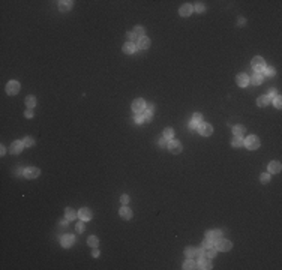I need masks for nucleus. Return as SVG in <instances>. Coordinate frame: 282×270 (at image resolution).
<instances>
[{"mask_svg": "<svg viewBox=\"0 0 282 270\" xmlns=\"http://www.w3.org/2000/svg\"><path fill=\"white\" fill-rule=\"evenodd\" d=\"M281 171V164L279 162H270L269 164V173H279Z\"/></svg>", "mask_w": 282, "mask_h": 270, "instance_id": "b1692460", "label": "nucleus"}, {"mask_svg": "<svg viewBox=\"0 0 282 270\" xmlns=\"http://www.w3.org/2000/svg\"><path fill=\"white\" fill-rule=\"evenodd\" d=\"M260 180H261V183H269V180H270V174L269 173H263L260 176Z\"/></svg>", "mask_w": 282, "mask_h": 270, "instance_id": "e433bc0d", "label": "nucleus"}, {"mask_svg": "<svg viewBox=\"0 0 282 270\" xmlns=\"http://www.w3.org/2000/svg\"><path fill=\"white\" fill-rule=\"evenodd\" d=\"M39 168H36V167H29V168H26L24 171H23V174H24V177H27V179H36L39 176Z\"/></svg>", "mask_w": 282, "mask_h": 270, "instance_id": "9d476101", "label": "nucleus"}, {"mask_svg": "<svg viewBox=\"0 0 282 270\" xmlns=\"http://www.w3.org/2000/svg\"><path fill=\"white\" fill-rule=\"evenodd\" d=\"M26 117H27V119H32V117H33V111H32V108H29V110L26 111Z\"/></svg>", "mask_w": 282, "mask_h": 270, "instance_id": "a18cd8bd", "label": "nucleus"}, {"mask_svg": "<svg viewBox=\"0 0 282 270\" xmlns=\"http://www.w3.org/2000/svg\"><path fill=\"white\" fill-rule=\"evenodd\" d=\"M168 150L174 155L180 153V152H182V143L177 141V140H171V141L168 143Z\"/></svg>", "mask_w": 282, "mask_h": 270, "instance_id": "6e6552de", "label": "nucleus"}, {"mask_svg": "<svg viewBox=\"0 0 282 270\" xmlns=\"http://www.w3.org/2000/svg\"><path fill=\"white\" fill-rule=\"evenodd\" d=\"M75 230H77L78 233H83L84 231V224H83V222H78L77 227H75Z\"/></svg>", "mask_w": 282, "mask_h": 270, "instance_id": "ea45409f", "label": "nucleus"}, {"mask_svg": "<svg viewBox=\"0 0 282 270\" xmlns=\"http://www.w3.org/2000/svg\"><path fill=\"white\" fill-rule=\"evenodd\" d=\"M134 35H135V38H143L144 36V27H141V26H135V29H134V32H132Z\"/></svg>", "mask_w": 282, "mask_h": 270, "instance_id": "a878e982", "label": "nucleus"}, {"mask_svg": "<svg viewBox=\"0 0 282 270\" xmlns=\"http://www.w3.org/2000/svg\"><path fill=\"white\" fill-rule=\"evenodd\" d=\"M179 14H180L182 17H189V15L192 14V6H191L189 3L182 5V6H180V9H179Z\"/></svg>", "mask_w": 282, "mask_h": 270, "instance_id": "4468645a", "label": "nucleus"}, {"mask_svg": "<svg viewBox=\"0 0 282 270\" xmlns=\"http://www.w3.org/2000/svg\"><path fill=\"white\" fill-rule=\"evenodd\" d=\"M252 68L255 72H263V69L266 68V62H264L263 57H260V56H257V57L252 59Z\"/></svg>", "mask_w": 282, "mask_h": 270, "instance_id": "7ed1b4c3", "label": "nucleus"}, {"mask_svg": "<svg viewBox=\"0 0 282 270\" xmlns=\"http://www.w3.org/2000/svg\"><path fill=\"white\" fill-rule=\"evenodd\" d=\"M24 147H26L24 143H21V141H14L9 147V152L11 153H14V155H18V153H21V150H23Z\"/></svg>", "mask_w": 282, "mask_h": 270, "instance_id": "9b49d317", "label": "nucleus"}, {"mask_svg": "<svg viewBox=\"0 0 282 270\" xmlns=\"http://www.w3.org/2000/svg\"><path fill=\"white\" fill-rule=\"evenodd\" d=\"M204 5H203V3H197V5H195V11H197V12H200V14H201V12H204Z\"/></svg>", "mask_w": 282, "mask_h": 270, "instance_id": "58836bf2", "label": "nucleus"}, {"mask_svg": "<svg viewBox=\"0 0 282 270\" xmlns=\"http://www.w3.org/2000/svg\"><path fill=\"white\" fill-rule=\"evenodd\" d=\"M216 243V251H222V252H225V251H230L231 249V242L230 240H224L222 237L219 239V240H216L215 242Z\"/></svg>", "mask_w": 282, "mask_h": 270, "instance_id": "20e7f679", "label": "nucleus"}, {"mask_svg": "<svg viewBox=\"0 0 282 270\" xmlns=\"http://www.w3.org/2000/svg\"><path fill=\"white\" fill-rule=\"evenodd\" d=\"M74 242H75V237H74L72 234H66V236H63V237H62L60 243H62V246H63V248H71V246L74 245Z\"/></svg>", "mask_w": 282, "mask_h": 270, "instance_id": "f8f14e48", "label": "nucleus"}, {"mask_svg": "<svg viewBox=\"0 0 282 270\" xmlns=\"http://www.w3.org/2000/svg\"><path fill=\"white\" fill-rule=\"evenodd\" d=\"M198 132H200V135H203V137H209V135H212V132H213V126L209 125V123H201V125L198 126Z\"/></svg>", "mask_w": 282, "mask_h": 270, "instance_id": "0eeeda50", "label": "nucleus"}, {"mask_svg": "<svg viewBox=\"0 0 282 270\" xmlns=\"http://www.w3.org/2000/svg\"><path fill=\"white\" fill-rule=\"evenodd\" d=\"M119 215H120V218H123V219H131V218H132V210H131L129 207H122L120 212H119Z\"/></svg>", "mask_w": 282, "mask_h": 270, "instance_id": "4be33fe9", "label": "nucleus"}, {"mask_svg": "<svg viewBox=\"0 0 282 270\" xmlns=\"http://www.w3.org/2000/svg\"><path fill=\"white\" fill-rule=\"evenodd\" d=\"M231 144H233V147H236V149L242 147V146H243V138H242V137H234L233 141H231Z\"/></svg>", "mask_w": 282, "mask_h": 270, "instance_id": "bb28decb", "label": "nucleus"}, {"mask_svg": "<svg viewBox=\"0 0 282 270\" xmlns=\"http://www.w3.org/2000/svg\"><path fill=\"white\" fill-rule=\"evenodd\" d=\"M201 255H204L207 258H213L215 255H216V246L213 245V242L207 240L203 243V246H201Z\"/></svg>", "mask_w": 282, "mask_h": 270, "instance_id": "f257e3e1", "label": "nucleus"}, {"mask_svg": "<svg viewBox=\"0 0 282 270\" xmlns=\"http://www.w3.org/2000/svg\"><path fill=\"white\" fill-rule=\"evenodd\" d=\"M276 96V92L275 90H270V93H269V98H275Z\"/></svg>", "mask_w": 282, "mask_h": 270, "instance_id": "de8ad7c7", "label": "nucleus"}, {"mask_svg": "<svg viewBox=\"0 0 282 270\" xmlns=\"http://www.w3.org/2000/svg\"><path fill=\"white\" fill-rule=\"evenodd\" d=\"M87 245H89V246H92V248H98L99 240H98L96 236H90V237L87 239Z\"/></svg>", "mask_w": 282, "mask_h": 270, "instance_id": "cd10ccee", "label": "nucleus"}, {"mask_svg": "<svg viewBox=\"0 0 282 270\" xmlns=\"http://www.w3.org/2000/svg\"><path fill=\"white\" fill-rule=\"evenodd\" d=\"M263 74H260V72H255V74H252L251 77H249V81L252 83V84H255V86H258V84H261L263 83Z\"/></svg>", "mask_w": 282, "mask_h": 270, "instance_id": "f3484780", "label": "nucleus"}, {"mask_svg": "<svg viewBox=\"0 0 282 270\" xmlns=\"http://www.w3.org/2000/svg\"><path fill=\"white\" fill-rule=\"evenodd\" d=\"M149 47H150V39L147 38V36H143V38L138 39V42H137V48L147 50Z\"/></svg>", "mask_w": 282, "mask_h": 270, "instance_id": "ddd939ff", "label": "nucleus"}, {"mask_svg": "<svg viewBox=\"0 0 282 270\" xmlns=\"http://www.w3.org/2000/svg\"><path fill=\"white\" fill-rule=\"evenodd\" d=\"M243 144L249 149V150H257L260 147V138L257 135H249L246 140L243 141Z\"/></svg>", "mask_w": 282, "mask_h": 270, "instance_id": "f03ea898", "label": "nucleus"}, {"mask_svg": "<svg viewBox=\"0 0 282 270\" xmlns=\"http://www.w3.org/2000/svg\"><path fill=\"white\" fill-rule=\"evenodd\" d=\"M78 216H80V219H81L83 222L90 221V219H92V212H90L89 209H86V207H84V209H81V210L78 212Z\"/></svg>", "mask_w": 282, "mask_h": 270, "instance_id": "2eb2a0df", "label": "nucleus"}, {"mask_svg": "<svg viewBox=\"0 0 282 270\" xmlns=\"http://www.w3.org/2000/svg\"><path fill=\"white\" fill-rule=\"evenodd\" d=\"M23 143H24V146H26V147H32V146L35 144V141H33V140H32L30 137L24 138V140H23Z\"/></svg>", "mask_w": 282, "mask_h": 270, "instance_id": "4c0bfd02", "label": "nucleus"}, {"mask_svg": "<svg viewBox=\"0 0 282 270\" xmlns=\"http://www.w3.org/2000/svg\"><path fill=\"white\" fill-rule=\"evenodd\" d=\"M120 201L123 202V204L129 202V195H122V197H120Z\"/></svg>", "mask_w": 282, "mask_h": 270, "instance_id": "79ce46f5", "label": "nucleus"}, {"mask_svg": "<svg viewBox=\"0 0 282 270\" xmlns=\"http://www.w3.org/2000/svg\"><path fill=\"white\" fill-rule=\"evenodd\" d=\"M257 104H258V107H267L269 104H270V98L267 96V95L260 96L258 99H257Z\"/></svg>", "mask_w": 282, "mask_h": 270, "instance_id": "5701e85b", "label": "nucleus"}, {"mask_svg": "<svg viewBox=\"0 0 282 270\" xmlns=\"http://www.w3.org/2000/svg\"><path fill=\"white\" fill-rule=\"evenodd\" d=\"M263 75H267V77H273L275 75V69L272 66H266L263 69Z\"/></svg>", "mask_w": 282, "mask_h": 270, "instance_id": "72a5a7b5", "label": "nucleus"}, {"mask_svg": "<svg viewBox=\"0 0 282 270\" xmlns=\"http://www.w3.org/2000/svg\"><path fill=\"white\" fill-rule=\"evenodd\" d=\"M137 50V45L135 44H132V42H126L125 45H123V53L125 54H134Z\"/></svg>", "mask_w": 282, "mask_h": 270, "instance_id": "aec40b11", "label": "nucleus"}, {"mask_svg": "<svg viewBox=\"0 0 282 270\" xmlns=\"http://www.w3.org/2000/svg\"><path fill=\"white\" fill-rule=\"evenodd\" d=\"M192 123H195L197 126H200L203 123V116L200 114V113H195L194 117H192Z\"/></svg>", "mask_w": 282, "mask_h": 270, "instance_id": "7c9ffc66", "label": "nucleus"}, {"mask_svg": "<svg viewBox=\"0 0 282 270\" xmlns=\"http://www.w3.org/2000/svg\"><path fill=\"white\" fill-rule=\"evenodd\" d=\"M126 38L129 39V41H128V42H132V39L135 38V35H134V33H132V32H131V33H129V32H128V33H126Z\"/></svg>", "mask_w": 282, "mask_h": 270, "instance_id": "c03bdc74", "label": "nucleus"}, {"mask_svg": "<svg viewBox=\"0 0 282 270\" xmlns=\"http://www.w3.org/2000/svg\"><path fill=\"white\" fill-rule=\"evenodd\" d=\"M201 254V251L200 249H195V248H186L185 249V255L188 257V258H194V257H197V255H200Z\"/></svg>", "mask_w": 282, "mask_h": 270, "instance_id": "412c9836", "label": "nucleus"}, {"mask_svg": "<svg viewBox=\"0 0 282 270\" xmlns=\"http://www.w3.org/2000/svg\"><path fill=\"white\" fill-rule=\"evenodd\" d=\"M173 135H174V131H173L171 128H167L165 131H164V134H162V137L168 141V140H173Z\"/></svg>", "mask_w": 282, "mask_h": 270, "instance_id": "c85d7f7f", "label": "nucleus"}, {"mask_svg": "<svg viewBox=\"0 0 282 270\" xmlns=\"http://www.w3.org/2000/svg\"><path fill=\"white\" fill-rule=\"evenodd\" d=\"M158 144L161 146V147H165V146H167V140L164 138V137H162V138H161V140L158 141Z\"/></svg>", "mask_w": 282, "mask_h": 270, "instance_id": "37998d69", "label": "nucleus"}, {"mask_svg": "<svg viewBox=\"0 0 282 270\" xmlns=\"http://www.w3.org/2000/svg\"><path fill=\"white\" fill-rule=\"evenodd\" d=\"M233 132L236 137H242V135H245V128L243 126H234Z\"/></svg>", "mask_w": 282, "mask_h": 270, "instance_id": "2f4dec72", "label": "nucleus"}, {"mask_svg": "<svg viewBox=\"0 0 282 270\" xmlns=\"http://www.w3.org/2000/svg\"><path fill=\"white\" fill-rule=\"evenodd\" d=\"M221 237H222V231H219V230H210V231L206 233V239L213 242V243L216 240H219Z\"/></svg>", "mask_w": 282, "mask_h": 270, "instance_id": "1a4fd4ad", "label": "nucleus"}, {"mask_svg": "<svg viewBox=\"0 0 282 270\" xmlns=\"http://www.w3.org/2000/svg\"><path fill=\"white\" fill-rule=\"evenodd\" d=\"M92 255H93V257H95V258H96V257H99V251H98L96 248H95V251L92 252Z\"/></svg>", "mask_w": 282, "mask_h": 270, "instance_id": "49530a36", "label": "nucleus"}, {"mask_svg": "<svg viewBox=\"0 0 282 270\" xmlns=\"http://www.w3.org/2000/svg\"><path fill=\"white\" fill-rule=\"evenodd\" d=\"M236 80H237V84L240 87H246L249 84V75H246V74H239Z\"/></svg>", "mask_w": 282, "mask_h": 270, "instance_id": "dca6fc26", "label": "nucleus"}, {"mask_svg": "<svg viewBox=\"0 0 282 270\" xmlns=\"http://www.w3.org/2000/svg\"><path fill=\"white\" fill-rule=\"evenodd\" d=\"M198 269H212V264H210V258H207V257H201L200 261H198Z\"/></svg>", "mask_w": 282, "mask_h": 270, "instance_id": "a211bd4d", "label": "nucleus"}, {"mask_svg": "<svg viewBox=\"0 0 282 270\" xmlns=\"http://www.w3.org/2000/svg\"><path fill=\"white\" fill-rule=\"evenodd\" d=\"M143 116H144V119H146V122H149V120L153 117V110H144V111H143Z\"/></svg>", "mask_w": 282, "mask_h": 270, "instance_id": "c9c22d12", "label": "nucleus"}, {"mask_svg": "<svg viewBox=\"0 0 282 270\" xmlns=\"http://www.w3.org/2000/svg\"><path fill=\"white\" fill-rule=\"evenodd\" d=\"M6 153V149H5V147H3V146H2V149H0V155H2V156H3V155Z\"/></svg>", "mask_w": 282, "mask_h": 270, "instance_id": "09e8293b", "label": "nucleus"}, {"mask_svg": "<svg viewBox=\"0 0 282 270\" xmlns=\"http://www.w3.org/2000/svg\"><path fill=\"white\" fill-rule=\"evenodd\" d=\"M135 123H137V125H143V123H146V119H144V116H143V113L135 114Z\"/></svg>", "mask_w": 282, "mask_h": 270, "instance_id": "f704fd0d", "label": "nucleus"}, {"mask_svg": "<svg viewBox=\"0 0 282 270\" xmlns=\"http://www.w3.org/2000/svg\"><path fill=\"white\" fill-rule=\"evenodd\" d=\"M144 110H146V102H144V99L138 98V99H135V101L132 102V111H135V114L143 113Z\"/></svg>", "mask_w": 282, "mask_h": 270, "instance_id": "39448f33", "label": "nucleus"}, {"mask_svg": "<svg viewBox=\"0 0 282 270\" xmlns=\"http://www.w3.org/2000/svg\"><path fill=\"white\" fill-rule=\"evenodd\" d=\"M183 269L185 270H194V269H198L197 267V263L194 260H188L185 261V264H183Z\"/></svg>", "mask_w": 282, "mask_h": 270, "instance_id": "393cba45", "label": "nucleus"}, {"mask_svg": "<svg viewBox=\"0 0 282 270\" xmlns=\"http://www.w3.org/2000/svg\"><path fill=\"white\" fill-rule=\"evenodd\" d=\"M20 92V83L18 81H9L8 84H6V93L11 95V96H14V95H17Z\"/></svg>", "mask_w": 282, "mask_h": 270, "instance_id": "423d86ee", "label": "nucleus"}, {"mask_svg": "<svg viewBox=\"0 0 282 270\" xmlns=\"http://www.w3.org/2000/svg\"><path fill=\"white\" fill-rule=\"evenodd\" d=\"M65 215H66V219H68V221H72V219H75V216H77V212H75L74 209H66Z\"/></svg>", "mask_w": 282, "mask_h": 270, "instance_id": "c756f323", "label": "nucleus"}, {"mask_svg": "<svg viewBox=\"0 0 282 270\" xmlns=\"http://www.w3.org/2000/svg\"><path fill=\"white\" fill-rule=\"evenodd\" d=\"M26 105L29 107V108H33V107L36 105V98H35V96H27V98H26Z\"/></svg>", "mask_w": 282, "mask_h": 270, "instance_id": "473e14b6", "label": "nucleus"}, {"mask_svg": "<svg viewBox=\"0 0 282 270\" xmlns=\"http://www.w3.org/2000/svg\"><path fill=\"white\" fill-rule=\"evenodd\" d=\"M72 3L74 2H71V0H62V2H59V9L62 12H66L72 8Z\"/></svg>", "mask_w": 282, "mask_h": 270, "instance_id": "6ab92c4d", "label": "nucleus"}, {"mask_svg": "<svg viewBox=\"0 0 282 270\" xmlns=\"http://www.w3.org/2000/svg\"><path fill=\"white\" fill-rule=\"evenodd\" d=\"M281 96H275V107L276 108H281Z\"/></svg>", "mask_w": 282, "mask_h": 270, "instance_id": "a19ab883", "label": "nucleus"}]
</instances>
